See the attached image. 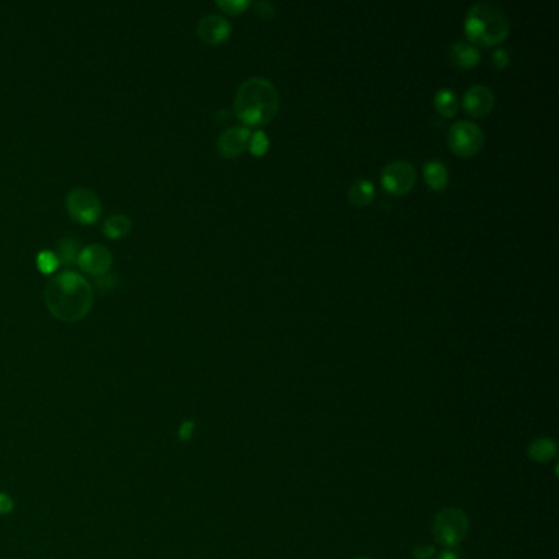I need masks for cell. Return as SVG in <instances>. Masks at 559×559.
<instances>
[{"mask_svg":"<svg viewBox=\"0 0 559 559\" xmlns=\"http://www.w3.org/2000/svg\"><path fill=\"white\" fill-rule=\"evenodd\" d=\"M46 308L66 323L81 322L94 305V289L79 272L64 271L51 277L45 288Z\"/></svg>","mask_w":559,"mask_h":559,"instance_id":"1","label":"cell"},{"mask_svg":"<svg viewBox=\"0 0 559 559\" xmlns=\"http://www.w3.org/2000/svg\"><path fill=\"white\" fill-rule=\"evenodd\" d=\"M279 109V92L269 79H244L234 94V114L246 125H264Z\"/></svg>","mask_w":559,"mask_h":559,"instance_id":"2","label":"cell"},{"mask_svg":"<svg viewBox=\"0 0 559 559\" xmlns=\"http://www.w3.org/2000/svg\"><path fill=\"white\" fill-rule=\"evenodd\" d=\"M510 30V20L504 8L494 2H476L464 18L468 38L479 45L499 43Z\"/></svg>","mask_w":559,"mask_h":559,"instance_id":"3","label":"cell"},{"mask_svg":"<svg viewBox=\"0 0 559 559\" xmlns=\"http://www.w3.org/2000/svg\"><path fill=\"white\" fill-rule=\"evenodd\" d=\"M469 530V516L464 510L449 507L435 516L433 535L436 542L453 548L463 542Z\"/></svg>","mask_w":559,"mask_h":559,"instance_id":"4","label":"cell"},{"mask_svg":"<svg viewBox=\"0 0 559 559\" xmlns=\"http://www.w3.org/2000/svg\"><path fill=\"white\" fill-rule=\"evenodd\" d=\"M66 209L71 218L81 225L96 223L102 214V204L97 194L86 187H74L68 192Z\"/></svg>","mask_w":559,"mask_h":559,"instance_id":"5","label":"cell"},{"mask_svg":"<svg viewBox=\"0 0 559 559\" xmlns=\"http://www.w3.org/2000/svg\"><path fill=\"white\" fill-rule=\"evenodd\" d=\"M449 148L459 156H472L484 144V131L471 120H458L449 126Z\"/></svg>","mask_w":559,"mask_h":559,"instance_id":"6","label":"cell"},{"mask_svg":"<svg viewBox=\"0 0 559 559\" xmlns=\"http://www.w3.org/2000/svg\"><path fill=\"white\" fill-rule=\"evenodd\" d=\"M415 167L405 159H396V161L389 163L380 172V184L384 186V189L396 195L407 194L415 186Z\"/></svg>","mask_w":559,"mask_h":559,"instance_id":"7","label":"cell"},{"mask_svg":"<svg viewBox=\"0 0 559 559\" xmlns=\"http://www.w3.org/2000/svg\"><path fill=\"white\" fill-rule=\"evenodd\" d=\"M112 262H114L112 253L107 250L103 244L98 243L87 244L86 248H82V250L79 251L77 256L79 267L94 277H102L109 274Z\"/></svg>","mask_w":559,"mask_h":559,"instance_id":"8","label":"cell"},{"mask_svg":"<svg viewBox=\"0 0 559 559\" xmlns=\"http://www.w3.org/2000/svg\"><path fill=\"white\" fill-rule=\"evenodd\" d=\"M251 138V130L243 125L225 128L217 138V149L225 158H237L244 151Z\"/></svg>","mask_w":559,"mask_h":559,"instance_id":"9","label":"cell"},{"mask_svg":"<svg viewBox=\"0 0 559 559\" xmlns=\"http://www.w3.org/2000/svg\"><path fill=\"white\" fill-rule=\"evenodd\" d=\"M230 33H232V23L220 13H209V15L202 17L199 25H197V35L205 43H222L228 38Z\"/></svg>","mask_w":559,"mask_h":559,"instance_id":"10","label":"cell"},{"mask_svg":"<svg viewBox=\"0 0 559 559\" xmlns=\"http://www.w3.org/2000/svg\"><path fill=\"white\" fill-rule=\"evenodd\" d=\"M495 102V96L491 87L484 86V84H474V86L468 87L463 96V105L466 112L474 117L487 115L492 110Z\"/></svg>","mask_w":559,"mask_h":559,"instance_id":"11","label":"cell"},{"mask_svg":"<svg viewBox=\"0 0 559 559\" xmlns=\"http://www.w3.org/2000/svg\"><path fill=\"white\" fill-rule=\"evenodd\" d=\"M448 53L451 63L461 66V68H472L481 59V51L477 50V46L466 40H459L451 45Z\"/></svg>","mask_w":559,"mask_h":559,"instance_id":"12","label":"cell"},{"mask_svg":"<svg viewBox=\"0 0 559 559\" xmlns=\"http://www.w3.org/2000/svg\"><path fill=\"white\" fill-rule=\"evenodd\" d=\"M424 174L426 182H428L433 189H445V187L448 186L449 181L448 167H446V164L443 161H440V159H430V161H426L424 166Z\"/></svg>","mask_w":559,"mask_h":559,"instance_id":"13","label":"cell"},{"mask_svg":"<svg viewBox=\"0 0 559 559\" xmlns=\"http://www.w3.org/2000/svg\"><path fill=\"white\" fill-rule=\"evenodd\" d=\"M131 228H133V222H131L126 215H121V214L110 215V217L102 223L103 234L110 239L125 238L126 234L131 232Z\"/></svg>","mask_w":559,"mask_h":559,"instance_id":"14","label":"cell"},{"mask_svg":"<svg viewBox=\"0 0 559 559\" xmlns=\"http://www.w3.org/2000/svg\"><path fill=\"white\" fill-rule=\"evenodd\" d=\"M375 192V187L373 181L366 179V177H359L351 186L348 187V199H350L356 205H366L373 200Z\"/></svg>","mask_w":559,"mask_h":559,"instance_id":"15","label":"cell"},{"mask_svg":"<svg viewBox=\"0 0 559 559\" xmlns=\"http://www.w3.org/2000/svg\"><path fill=\"white\" fill-rule=\"evenodd\" d=\"M435 107L441 115L451 117L458 112V96L453 89L441 87L435 94Z\"/></svg>","mask_w":559,"mask_h":559,"instance_id":"16","label":"cell"},{"mask_svg":"<svg viewBox=\"0 0 559 559\" xmlns=\"http://www.w3.org/2000/svg\"><path fill=\"white\" fill-rule=\"evenodd\" d=\"M79 244L74 238L71 237H64L58 241V248H56V256H58L59 264L64 266H71L74 262H77L79 256Z\"/></svg>","mask_w":559,"mask_h":559,"instance_id":"17","label":"cell"},{"mask_svg":"<svg viewBox=\"0 0 559 559\" xmlns=\"http://www.w3.org/2000/svg\"><path fill=\"white\" fill-rule=\"evenodd\" d=\"M556 454V445L551 440H537L530 446V456L537 461H548Z\"/></svg>","mask_w":559,"mask_h":559,"instance_id":"18","label":"cell"},{"mask_svg":"<svg viewBox=\"0 0 559 559\" xmlns=\"http://www.w3.org/2000/svg\"><path fill=\"white\" fill-rule=\"evenodd\" d=\"M36 264H38V269L45 274H51L59 267V260L56 256V253L53 251H41L38 256H36Z\"/></svg>","mask_w":559,"mask_h":559,"instance_id":"19","label":"cell"},{"mask_svg":"<svg viewBox=\"0 0 559 559\" xmlns=\"http://www.w3.org/2000/svg\"><path fill=\"white\" fill-rule=\"evenodd\" d=\"M250 148L251 151L255 154H262L269 147V140H267V136L264 131H255V133H251V138H250Z\"/></svg>","mask_w":559,"mask_h":559,"instance_id":"20","label":"cell"},{"mask_svg":"<svg viewBox=\"0 0 559 559\" xmlns=\"http://www.w3.org/2000/svg\"><path fill=\"white\" fill-rule=\"evenodd\" d=\"M217 6L228 13H239L251 6V0H218Z\"/></svg>","mask_w":559,"mask_h":559,"instance_id":"21","label":"cell"},{"mask_svg":"<svg viewBox=\"0 0 559 559\" xmlns=\"http://www.w3.org/2000/svg\"><path fill=\"white\" fill-rule=\"evenodd\" d=\"M255 8H256V12L264 18H271L276 15V6L274 3L267 2V0H258V2L255 3Z\"/></svg>","mask_w":559,"mask_h":559,"instance_id":"22","label":"cell"},{"mask_svg":"<svg viewBox=\"0 0 559 559\" xmlns=\"http://www.w3.org/2000/svg\"><path fill=\"white\" fill-rule=\"evenodd\" d=\"M492 61H494V64L497 66V68H505L510 61L509 50H505V48L494 50V53H492Z\"/></svg>","mask_w":559,"mask_h":559,"instance_id":"23","label":"cell"},{"mask_svg":"<svg viewBox=\"0 0 559 559\" xmlns=\"http://www.w3.org/2000/svg\"><path fill=\"white\" fill-rule=\"evenodd\" d=\"M12 510H13V500L10 499V495L0 492V515L10 514Z\"/></svg>","mask_w":559,"mask_h":559,"instance_id":"24","label":"cell"},{"mask_svg":"<svg viewBox=\"0 0 559 559\" xmlns=\"http://www.w3.org/2000/svg\"><path fill=\"white\" fill-rule=\"evenodd\" d=\"M194 428H195V424L194 422H184V424L181 425L179 428V438L181 441H187L194 433Z\"/></svg>","mask_w":559,"mask_h":559,"instance_id":"25","label":"cell"},{"mask_svg":"<svg viewBox=\"0 0 559 559\" xmlns=\"http://www.w3.org/2000/svg\"><path fill=\"white\" fill-rule=\"evenodd\" d=\"M433 553H435L433 546H417L413 549V554H415L418 559H428Z\"/></svg>","mask_w":559,"mask_h":559,"instance_id":"26","label":"cell"},{"mask_svg":"<svg viewBox=\"0 0 559 559\" xmlns=\"http://www.w3.org/2000/svg\"><path fill=\"white\" fill-rule=\"evenodd\" d=\"M436 559H459V554L454 553V551H451V549H446V551L441 553Z\"/></svg>","mask_w":559,"mask_h":559,"instance_id":"27","label":"cell"},{"mask_svg":"<svg viewBox=\"0 0 559 559\" xmlns=\"http://www.w3.org/2000/svg\"><path fill=\"white\" fill-rule=\"evenodd\" d=\"M358 559H368V558H358Z\"/></svg>","mask_w":559,"mask_h":559,"instance_id":"28","label":"cell"}]
</instances>
